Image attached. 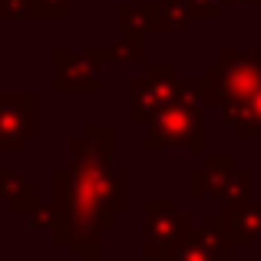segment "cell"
Segmentation results:
<instances>
[{
    "mask_svg": "<svg viewBox=\"0 0 261 261\" xmlns=\"http://www.w3.org/2000/svg\"><path fill=\"white\" fill-rule=\"evenodd\" d=\"M113 126L93 122L73 139V159L53 175L57 192V242L83 261L99 258V235L116 225V215L129 208V172L113 169Z\"/></svg>",
    "mask_w": 261,
    "mask_h": 261,
    "instance_id": "1",
    "label": "cell"
},
{
    "mask_svg": "<svg viewBox=\"0 0 261 261\" xmlns=\"http://www.w3.org/2000/svg\"><path fill=\"white\" fill-rule=\"evenodd\" d=\"M198 102H205L202 83H182L178 80L175 96L149 119L146 152H159V149H192V152H202L205 129H202Z\"/></svg>",
    "mask_w": 261,
    "mask_h": 261,
    "instance_id": "2",
    "label": "cell"
},
{
    "mask_svg": "<svg viewBox=\"0 0 261 261\" xmlns=\"http://www.w3.org/2000/svg\"><path fill=\"white\" fill-rule=\"evenodd\" d=\"M202 89L208 106L225 109L231 102H248L261 89V50H225L218 63H208Z\"/></svg>",
    "mask_w": 261,
    "mask_h": 261,
    "instance_id": "3",
    "label": "cell"
},
{
    "mask_svg": "<svg viewBox=\"0 0 261 261\" xmlns=\"http://www.w3.org/2000/svg\"><path fill=\"white\" fill-rule=\"evenodd\" d=\"M40 133V99L27 93L0 96V152H20Z\"/></svg>",
    "mask_w": 261,
    "mask_h": 261,
    "instance_id": "4",
    "label": "cell"
},
{
    "mask_svg": "<svg viewBox=\"0 0 261 261\" xmlns=\"http://www.w3.org/2000/svg\"><path fill=\"white\" fill-rule=\"evenodd\" d=\"M113 60V50H89V53H73V50H57V80L53 86L60 93H96L99 89V63Z\"/></svg>",
    "mask_w": 261,
    "mask_h": 261,
    "instance_id": "5",
    "label": "cell"
},
{
    "mask_svg": "<svg viewBox=\"0 0 261 261\" xmlns=\"http://www.w3.org/2000/svg\"><path fill=\"white\" fill-rule=\"evenodd\" d=\"M178 80H175V66H149L146 76L133 80V102H129V119L133 122H149L169 99L175 96Z\"/></svg>",
    "mask_w": 261,
    "mask_h": 261,
    "instance_id": "6",
    "label": "cell"
},
{
    "mask_svg": "<svg viewBox=\"0 0 261 261\" xmlns=\"http://www.w3.org/2000/svg\"><path fill=\"white\" fill-rule=\"evenodd\" d=\"M192 235V225L185 215H178L172 202H146V242L166 251H178L182 242Z\"/></svg>",
    "mask_w": 261,
    "mask_h": 261,
    "instance_id": "7",
    "label": "cell"
},
{
    "mask_svg": "<svg viewBox=\"0 0 261 261\" xmlns=\"http://www.w3.org/2000/svg\"><path fill=\"white\" fill-rule=\"evenodd\" d=\"M172 261H235V238L208 225L202 231H192Z\"/></svg>",
    "mask_w": 261,
    "mask_h": 261,
    "instance_id": "8",
    "label": "cell"
},
{
    "mask_svg": "<svg viewBox=\"0 0 261 261\" xmlns=\"http://www.w3.org/2000/svg\"><path fill=\"white\" fill-rule=\"evenodd\" d=\"M208 225L222 228L235 242H261V205H251V202L225 205V212L218 218L208 215Z\"/></svg>",
    "mask_w": 261,
    "mask_h": 261,
    "instance_id": "9",
    "label": "cell"
},
{
    "mask_svg": "<svg viewBox=\"0 0 261 261\" xmlns=\"http://www.w3.org/2000/svg\"><path fill=\"white\" fill-rule=\"evenodd\" d=\"M0 198L10 205V212H33L37 208L40 189L33 182H27L20 172H10V169H0Z\"/></svg>",
    "mask_w": 261,
    "mask_h": 261,
    "instance_id": "10",
    "label": "cell"
},
{
    "mask_svg": "<svg viewBox=\"0 0 261 261\" xmlns=\"http://www.w3.org/2000/svg\"><path fill=\"white\" fill-rule=\"evenodd\" d=\"M228 126L235 129L238 136H255L261 133V89L251 96L248 102H231V106L222 109Z\"/></svg>",
    "mask_w": 261,
    "mask_h": 261,
    "instance_id": "11",
    "label": "cell"
},
{
    "mask_svg": "<svg viewBox=\"0 0 261 261\" xmlns=\"http://www.w3.org/2000/svg\"><path fill=\"white\" fill-rule=\"evenodd\" d=\"M0 17L7 20H37L33 0H0Z\"/></svg>",
    "mask_w": 261,
    "mask_h": 261,
    "instance_id": "12",
    "label": "cell"
},
{
    "mask_svg": "<svg viewBox=\"0 0 261 261\" xmlns=\"http://www.w3.org/2000/svg\"><path fill=\"white\" fill-rule=\"evenodd\" d=\"M30 225H33V228H43V231H57L60 208H57V205H37V208L30 212Z\"/></svg>",
    "mask_w": 261,
    "mask_h": 261,
    "instance_id": "13",
    "label": "cell"
},
{
    "mask_svg": "<svg viewBox=\"0 0 261 261\" xmlns=\"http://www.w3.org/2000/svg\"><path fill=\"white\" fill-rule=\"evenodd\" d=\"M33 10H37V20H63L70 17V0H33Z\"/></svg>",
    "mask_w": 261,
    "mask_h": 261,
    "instance_id": "14",
    "label": "cell"
},
{
    "mask_svg": "<svg viewBox=\"0 0 261 261\" xmlns=\"http://www.w3.org/2000/svg\"><path fill=\"white\" fill-rule=\"evenodd\" d=\"M245 4H261V0H245Z\"/></svg>",
    "mask_w": 261,
    "mask_h": 261,
    "instance_id": "15",
    "label": "cell"
},
{
    "mask_svg": "<svg viewBox=\"0 0 261 261\" xmlns=\"http://www.w3.org/2000/svg\"><path fill=\"white\" fill-rule=\"evenodd\" d=\"M133 4H142V0H133Z\"/></svg>",
    "mask_w": 261,
    "mask_h": 261,
    "instance_id": "16",
    "label": "cell"
},
{
    "mask_svg": "<svg viewBox=\"0 0 261 261\" xmlns=\"http://www.w3.org/2000/svg\"><path fill=\"white\" fill-rule=\"evenodd\" d=\"M96 261H102V258H96Z\"/></svg>",
    "mask_w": 261,
    "mask_h": 261,
    "instance_id": "17",
    "label": "cell"
}]
</instances>
